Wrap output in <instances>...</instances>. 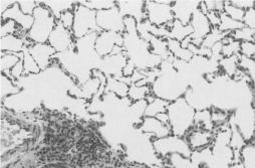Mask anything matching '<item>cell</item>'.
Segmentation results:
<instances>
[{
	"label": "cell",
	"instance_id": "1",
	"mask_svg": "<svg viewBox=\"0 0 255 168\" xmlns=\"http://www.w3.org/2000/svg\"><path fill=\"white\" fill-rule=\"evenodd\" d=\"M152 94L168 102L176 101L185 96L188 91L178 71L169 60L163 61L160 66V75L151 85Z\"/></svg>",
	"mask_w": 255,
	"mask_h": 168
},
{
	"label": "cell",
	"instance_id": "2",
	"mask_svg": "<svg viewBox=\"0 0 255 168\" xmlns=\"http://www.w3.org/2000/svg\"><path fill=\"white\" fill-rule=\"evenodd\" d=\"M167 114L173 135L185 137L195 126L196 109L184 97L170 102L167 107Z\"/></svg>",
	"mask_w": 255,
	"mask_h": 168
},
{
	"label": "cell",
	"instance_id": "3",
	"mask_svg": "<svg viewBox=\"0 0 255 168\" xmlns=\"http://www.w3.org/2000/svg\"><path fill=\"white\" fill-rule=\"evenodd\" d=\"M34 22L27 32V37L33 43H46L57 24V19L50 10L38 1V6L33 13Z\"/></svg>",
	"mask_w": 255,
	"mask_h": 168
},
{
	"label": "cell",
	"instance_id": "4",
	"mask_svg": "<svg viewBox=\"0 0 255 168\" xmlns=\"http://www.w3.org/2000/svg\"><path fill=\"white\" fill-rule=\"evenodd\" d=\"M174 1L170 0H160V1H146L145 11L146 19L153 25L159 27H167L171 29L175 20L173 5Z\"/></svg>",
	"mask_w": 255,
	"mask_h": 168
},
{
	"label": "cell",
	"instance_id": "5",
	"mask_svg": "<svg viewBox=\"0 0 255 168\" xmlns=\"http://www.w3.org/2000/svg\"><path fill=\"white\" fill-rule=\"evenodd\" d=\"M152 145L156 155L160 159H167L172 154H180L191 158L193 152L184 137H179L173 134L164 138L152 140Z\"/></svg>",
	"mask_w": 255,
	"mask_h": 168
},
{
	"label": "cell",
	"instance_id": "6",
	"mask_svg": "<svg viewBox=\"0 0 255 168\" xmlns=\"http://www.w3.org/2000/svg\"><path fill=\"white\" fill-rule=\"evenodd\" d=\"M74 13L75 21L72 32L76 40L94 32H102L97 25V11H94L79 3L75 8Z\"/></svg>",
	"mask_w": 255,
	"mask_h": 168
},
{
	"label": "cell",
	"instance_id": "7",
	"mask_svg": "<svg viewBox=\"0 0 255 168\" xmlns=\"http://www.w3.org/2000/svg\"><path fill=\"white\" fill-rule=\"evenodd\" d=\"M125 17L116 6L108 10H102L97 12V25L102 31H112L124 34Z\"/></svg>",
	"mask_w": 255,
	"mask_h": 168
},
{
	"label": "cell",
	"instance_id": "8",
	"mask_svg": "<svg viewBox=\"0 0 255 168\" xmlns=\"http://www.w3.org/2000/svg\"><path fill=\"white\" fill-rule=\"evenodd\" d=\"M47 43L55 49L56 53L76 49V39L72 30L66 28L58 20L56 26L48 38Z\"/></svg>",
	"mask_w": 255,
	"mask_h": 168
},
{
	"label": "cell",
	"instance_id": "9",
	"mask_svg": "<svg viewBox=\"0 0 255 168\" xmlns=\"http://www.w3.org/2000/svg\"><path fill=\"white\" fill-rule=\"evenodd\" d=\"M190 25L193 29V33L190 35L191 42L196 46H201L204 38L212 31L213 27L200 7L194 12L192 19L190 21Z\"/></svg>",
	"mask_w": 255,
	"mask_h": 168
},
{
	"label": "cell",
	"instance_id": "10",
	"mask_svg": "<svg viewBox=\"0 0 255 168\" xmlns=\"http://www.w3.org/2000/svg\"><path fill=\"white\" fill-rule=\"evenodd\" d=\"M124 46V34L102 31L98 34L95 42V51L101 59L112 54L115 46Z\"/></svg>",
	"mask_w": 255,
	"mask_h": 168
},
{
	"label": "cell",
	"instance_id": "11",
	"mask_svg": "<svg viewBox=\"0 0 255 168\" xmlns=\"http://www.w3.org/2000/svg\"><path fill=\"white\" fill-rule=\"evenodd\" d=\"M32 58L40 68L41 72H44L52 67L54 62V55L56 54L55 49L46 43H34L27 47Z\"/></svg>",
	"mask_w": 255,
	"mask_h": 168
},
{
	"label": "cell",
	"instance_id": "12",
	"mask_svg": "<svg viewBox=\"0 0 255 168\" xmlns=\"http://www.w3.org/2000/svg\"><path fill=\"white\" fill-rule=\"evenodd\" d=\"M128 60L129 59L125 52L120 54H110L101 60L97 70L102 71L107 77H120L123 76V70Z\"/></svg>",
	"mask_w": 255,
	"mask_h": 168
},
{
	"label": "cell",
	"instance_id": "13",
	"mask_svg": "<svg viewBox=\"0 0 255 168\" xmlns=\"http://www.w3.org/2000/svg\"><path fill=\"white\" fill-rule=\"evenodd\" d=\"M192 149V151H199L211 147L215 138L214 131H208L199 128H193L184 137Z\"/></svg>",
	"mask_w": 255,
	"mask_h": 168
},
{
	"label": "cell",
	"instance_id": "14",
	"mask_svg": "<svg viewBox=\"0 0 255 168\" xmlns=\"http://www.w3.org/2000/svg\"><path fill=\"white\" fill-rule=\"evenodd\" d=\"M139 128L143 133L149 135L152 140L164 138L172 134L171 127L163 124L156 117H144Z\"/></svg>",
	"mask_w": 255,
	"mask_h": 168
},
{
	"label": "cell",
	"instance_id": "15",
	"mask_svg": "<svg viewBox=\"0 0 255 168\" xmlns=\"http://www.w3.org/2000/svg\"><path fill=\"white\" fill-rule=\"evenodd\" d=\"M201 1H174L172 8L175 19L184 25L190 24L194 12L200 7Z\"/></svg>",
	"mask_w": 255,
	"mask_h": 168
},
{
	"label": "cell",
	"instance_id": "16",
	"mask_svg": "<svg viewBox=\"0 0 255 168\" xmlns=\"http://www.w3.org/2000/svg\"><path fill=\"white\" fill-rule=\"evenodd\" d=\"M145 4L146 1H139V0H136V1H130V0H128V1H123V0L117 1V7L124 17H133L138 22L146 20Z\"/></svg>",
	"mask_w": 255,
	"mask_h": 168
},
{
	"label": "cell",
	"instance_id": "17",
	"mask_svg": "<svg viewBox=\"0 0 255 168\" xmlns=\"http://www.w3.org/2000/svg\"><path fill=\"white\" fill-rule=\"evenodd\" d=\"M7 19L14 20L26 32H28L30 30V28L32 27V24L34 22L33 15H26V14H24L20 10V8H19V6L17 4V1H16V3L12 7H10L7 11H5L1 15V21L7 20Z\"/></svg>",
	"mask_w": 255,
	"mask_h": 168
},
{
	"label": "cell",
	"instance_id": "18",
	"mask_svg": "<svg viewBox=\"0 0 255 168\" xmlns=\"http://www.w3.org/2000/svg\"><path fill=\"white\" fill-rule=\"evenodd\" d=\"M42 5L47 7L53 16L58 20L61 13L68 10H75L79 1H58V0H51V1H40Z\"/></svg>",
	"mask_w": 255,
	"mask_h": 168
},
{
	"label": "cell",
	"instance_id": "19",
	"mask_svg": "<svg viewBox=\"0 0 255 168\" xmlns=\"http://www.w3.org/2000/svg\"><path fill=\"white\" fill-rule=\"evenodd\" d=\"M167 44H168L169 52L174 59H177V60H180V61H183L186 63L191 62V60L193 59L194 54L192 53V51L188 48L182 47L180 41H177L172 38H168Z\"/></svg>",
	"mask_w": 255,
	"mask_h": 168
},
{
	"label": "cell",
	"instance_id": "20",
	"mask_svg": "<svg viewBox=\"0 0 255 168\" xmlns=\"http://www.w3.org/2000/svg\"><path fill=\"white\" fill-rule=\"evenodd\" d=\"M23 58V52L11 53V52H1V75H4L11 79V70L18 64V62Z\"/></svg>",
	"mask_w": 255,
	"mask_h": 168
},
{
	"label": "cell",
	"instance_id": "21",
	"mask_svg": "<svg viewBox=\"0 0 255 168\" xmlns=\"http://www.w3.org/2000/svg\"><path fill=\"white\" fill-rule=\"evenodd\" d=\"M25 47L24 39L12 34L1 37V52L20 53Z\"/></svg>",
	"mask_w": 255,
	"mask_h": 168
},
{
	"label": "cell",
	"instance_id": "22",
	"mask_svg": "<svg viewBox=\"0 0 255 168\" xmlns=\"http://www.w3.org/2000/svg\"><path fill=\"white\" fill-rule=\"evenodd\" d=\"M239 60H240V54L233 55V57H230V58H222L218 63L219 68L229 78H235V76L238 74L240 70Z\"/></svg>",
	"mask_w": 255,
	"mask_h": 168
},
{
	"label": "cell",
	"instance_id": "23",
	"mask_svg": "<svg viewBox=\"0 0 255 168\" xmlns=\"http://www.w3.org/2000/svg\"><path fill=\"white\" fill-rule=\"evenodd\" d=\"M194 128L204 129V130H208V131H213L214 130L215 126L212 122L211 110L202 109V110L196 111Z\"/></svg>",
	"mask_w": 255,
	"mask_h": 168
},
{
	"label": "cell",
	"instance_id": "24",
	"mask_svg": "<svg viewBox=\"0 0 255 168\" xmlns=\"http://www.w3.org/2000/svg\"><path fill=\"white\" fill-rule=\"evenodd\" d=\"M129 88L130 86H128L127 84H124L120 81H118L114 77H108V82H107V87H106V92L105 94L111 93L116 95L117 97L123 99L128 97V93H129Z\"/></svg>",
	"mask_w": 255,
	"mask_h": 168
},
{
	"label": "cell",
	"instance_id": "25",
	"mask_svg": "<svg viewBox=\"0 0 255 168\" xmlns=\"http://www.w3.org/2000/svg\"><path fill=\"white\" fill-rule=\"evenodd\" d=\"M193 33V29L191 27L190 24L184 25L178 20H174L173 25L170 29V37L172 39H175L177 41L182 42L185 38L189 37L191 34Z\"/></svg>",
	"mask_w": 255,
	"mask_h": 168
},
{
	"label": "cell",
	"instance_id": "26",
	"mask_svg": "<svg viewBox=\"0 0 255 168\" xmlns=\"http://www.w3.org/2000/svg\"><path fill=\"white\" fill-rule=\"evenodd\" d=\"M169 104L170 102L156 97L153 101L148 103L144 117H156L160 113H165V112H167V107Z\"/></svg>",
	"mask_w": 255,
	"mask_h": 168
},
{
	"label": "cell",
	"instance_id": "27",
	"mask_svg": "<svg viewBox=\"0 0 255 168\" xmlns=\"http://www.w3.org/2000/svg\"><path fill=\"white\" fill-rule=\"evenodd\" d=\"M241 163L245 168H255V143L247 142L240 150Z\"/></svg>",
	"mask_w": 255,
	"mask_h": 168
},
{
	"label": "cell",
	"instance_id": "28",
	"mask_svg": "<svg viewBox=\"0 0 255 168\" xmlns=\"http://www.w3.org/2000/svg\"><path fill=\"white\" fill-rule=\"evenodd\" d=\"M171 168H202L189 157L180 154H172L167 158Z\"/></svg>",
	"mask_w": 255,
	"mask_h": 168
},
{
	"label": "cell",
	"instance_id": "29",
	"mask_svg": "<svg viewBox=\"0 0 255 168\" xmlns=\"http://www.w3.org/2000/svg\"><path fill=\"white\" fill-rule=\"evenodd\" d=\"M152 94L151 86H137L135 84L131 85L129 88V97L133 102H139L146 100Z\"/></svg>",
	"mask_w": 255,
	"mask_h": 168
},
{
	"label": "cell",
	"instance_id": "30",
	"mask_svg": "<svg viewBox=\"0 0 255 168\" xmlns=\"http://www.w3.org/2000/svg\"><path fill=\"white\" fill-rule=\"evenodd\" d=\"M79 3L97 12L117 6V1H113V0H87V1H79Z\"/></svg>",
	"mask_w": 255,
	"mask_h": 168
},
{
	"label": "cell",
	"instance_id": "31",
	"mask_svg": "<svg viewBox=\"0 0 255 168\" xmlns=\"http://www.w3.org/2000/svg\"><path fill=\"white\" fill-rule=\"evenodd\" d=\"M222 41H223V47H222L223 58H230V57H233V55L240 54V41L235 40L230 35L226 36Z\"/></svg>",
	"mask_w": 255,
	"mask_h": 168
},
{
	"label": "cell",
	"instance_id": "32",
	"mask_svg": "<svg viewBox=\"0 0 255 168\" xmlns=\"http://www.w3.org/2000/svg\"><path fill=\"white\" fill-rule=\"evenodd\" d=\"M220 17H221V22H220V25L218 26V29L220 31H222V32L228 33L229 35L232 32H234V31H236V30H238V29H240V28L245 26L243 22H239V21L231 19L224 12H222L220 14Z\"/></svg>",
	"mask_w": 255,
	"mask_h": 168
},
{
	"label": "cell",
	"instance_id": "33",
	"mask_svg": "<svg viewBox=\"0 0 255 168\" xmlns=\"http://www.w3.org/2000/svg\"><path fill=\"white\" fill-rule=\"evenodd\" d=\"M23 67H24V76H32L38 75L41 70L32 58L28 48L25 46L23 49Z\"/></svg>",
	"mask_w": 255,
	"mask_h": 168
},
{
	"label": "cell",
	"instance_id": "34",
	"mask_svg": "<svg viewBox=\"0 0 255 168\" xmlns=\"http://www.w3.org/2000/svg\"><path fill=\"white\" fill-rule=\"evenodd\" d=\"M211 116H212V122L215 128H222L223 126L228 125L231 114L226 110L215 107V108H212L211 110Z\"/></svg>",
	"mask_w": 255,
	"mask_h": 168
},
{
	"label": "cell",
	"instance_id": "35",
	"mask_svg": "<svg viewBox=\"0 0 255 168\" xmlns=\"http://www.w3.org/2000/svg\"><path fill=\"white\" fill-rule=\"evenodd\" d=\"M21 92V89L8 77L1 75V100L4 101L5 98H8L12 95L18 94Z\"/></svg>",
	"mask_w": 255,
	"mask_h": 168
},
{
	"label": "cell",
	"instance_id": "36",
	"mask_svg": "<svg viewBox=\"0 0 255 168\" xmlns=\"http://www.w3.org/2000/svg\"><path fill=\"white\" fill-rule=\"evenodd\" d=\"M239 68L255 87V59H248L240 55Z\"/></svg>",
	"mask_w": 255,
	"mask_h": 168
},
{
	"label": "cell",
	"instance_id": "37",
	"mask_svg": "<svg viewBox=\"0 0 255 168\" xmlns=\"http://www.w3.org/2000/svg\"><path fill=\"white\" fill-rule=\"evenodd\" d=\"M229 127L231 129V138H230V147L233 149V151L237 150L240 151L245 144L247 143V141L245 140V138L242 136V134L239 132V130L236 128L235 125L229 123Z\"/></svg>",
	"mask_w": 255,
	"mask_h": 168
},
{
	"label": "cell",
	"instance_id": "38",
	"mask_svg": "<svg viewBox=\"0 0 255 168\" xmlns=\"http://www.w3.org/2000/svg\"><path fill=\"white\" fill-rule=\"evenodd\" d=\"M229 34L228 33H225V32H222L220 31L218 28H213L212 31L204 38L203 42H202V47H205V48H209L211 49L212 46L214 44H216L217 42L219 41H222L226 36H228Z\"/></svg>",
	"mask_w": 255,
	"mask_h": 168
},
{
	"label": "cell",
	"instance_id": "39",
	"mask_svg": "<svg viewBox=\"0 0 255 168\" xmlns=\"http://www.w3.org/2000/svg\"><path fill=\"white\" fill-rule=\"evenodd\" d=\"M232 38L235 40H238L240 42L242 41H255V29H251L247 26H244L230 34Z\"/></svg>",
	"mask_w": 255,
	"mask_h": 168
},
{
	"label": "cell",
	"instance_id": "40",
	"mask_svg": "<svg viewBox=\"0 0 255 168\" xmlns=\"http://www.w3.org/2000/svg\"><path fill=\"white\" fill-rule=\"evenodd\" d=\"M223 12L233 20H236L239 22H243V20H244L245 10L232 5L230 3V1H225V6H224Z\"/></svg>",
	"mask_w": 255,
	"mask_h": 168
},
{
	"label": "cell",
	"instance_id": "41",
	"mask_svg": "<svg viewBox=\"0 0 255 168\" xmlns=\"http://www.w3.org/2000/svg\"><path fill=\"white\" fill-rule=\"evenodd\" d=\"M21 29V27L14 21L11 19H7V20H3L1 21V37H4L6 35H12V34H16L17 31Z\"/></svg>",
	"mask_w": 255,
	"mask_h": 168
},
{
	"label": "cell",
	"instance_id": "42",
	"mask_svg": "<svg viewBox=\"0 0 255 168\" xmlns=\"http://www.w3.org/2000/svg\"><path fill=\"white\" fill-rule=\"evenodd\" d=\"M240 55L248 59H255V41L240 42Z\"/></svg>",
	"mask_w": 255,
	"mask_h": 168
},
{
	"label": "cell",
	"instance_id": "43",
	"mask_svg": "<svg viewBox=\"0 0 255 168\" xmlns=\"http://www.w3.org/2000/svg\"><path fill=\"white\" fill-rule=\"evenodd\" d=\"M17 4L20 10L26 15H33L34 10L38 6V1H32V0H19Z\"/></svg>",
	"mask_w": 255,
	"mask_h": 168
},
{
	"label": "cell",
	"instance_id": "44",
	"mask_svg": "<svg viewBox=\"0 0 255 168\" xmlns=\"http://www.w3.org/2000/svg\"><path fill=\"white\" fill-rule=\"evenodd\" d=\"M58 21L65 26L66 28L72 30L74 26V21H75V13L74 10H68L66 12L61 13Z\"/></svg>",
	"mask_w": 255,
	"mask_h": 168
},
{
	"label": "cell",
	"instance_id": "45",
	"mask_svg": "<svg viewBox=\"0 0 255 168\" xmlns=\"http://www.w3.org/2000/svg\"><path fill=\"white\" fill-rule=\"evenodd\" d=\"M125 22V33L127 34H138V21L130 16H126L124 19Z\"/></svg>",
	"mask_w": 255,
	"mask_h": 168
},
{
	"label": "cell",
	"instance_id": "46",
	"mask_svg": "<svg viewBox=\"0 0 255 168\" xmlns=\"http://www.w3.org/2000/svg\"><path fill=\"white\" fill-rule=\"evenodd\" d=\"M206 10L207 11H215L218 13H222L224 11V6H225V1H212V0H209V1H203Z\"/></svg>",
	"mask_w": 255,
	"mask_h": 168
},
{
	"label": "cell",
	"instance_id": "47",
	"mask_svg": "<svg viewBox=\"0 0 255 168\" xmlns=\"http://www.w3.org/2000/svg\"><path fill=\"white\" fill-rule=\"evenodd\" d=\"M230 3L245 11L251 8H255V1H253V0H232Z\"/></svg>",
	"mask_w": 255,
	"mask_h": 168
},
{
	"label": "cell",
	"instance_id": "48",
	"mask_svg": "<svg viewBox=\"0 0 255 168\" xmlns=\"http://www.w3.org/2000/svg\"><path fill=\"white\" fill-rule=\"evenodd\" d=\"M243 23L245 26L251 29H255V8H251L245 11Z\"/></svg>",
	"mask_w": 255,
	"mask_h": 168
},
{
	"label": "cell",
	"instance_id": "49",
	"mask_svg": "<svg viewBox=\"0 0 255 168\" xmlns=\"http://www.w3.org/2000/svg\"><path fill=\"white\" fill-rule=\"evenodd\" d=\"M205 14H206L210 24L212 25V27L218 28V26L220 25V22H221V17H220L221 13H218L215 11H207Z\"/></svg>",
	"mask_w": 255,
	"mask_h": 168
},
{
	"label": "cell",
	"instance_id": "50",
	"mask_svg": "<svg viewBox=\"0 0 255 168\" xmlns=\"http://www.w3.org/2000/svg\"><path fill=\"white\" fill-rule=\"evenodd\" d=\"M136 70H137V68H136L135 64H134L132 61L128 60L126 66H125V68H124V70H123V76L131 78V77L133 76V74L135 73Z\"/></svg>",
	"mask_w": 255,
	"mask_h": 168
},
{
	"label": "cell",
	"instance_id": "51",
	"mask_svg": "<svg viewBox=\"0 0 255 168\" xmlns=\"http://www.w3.org/2000/svg\"><path fill=\"white\" fill-rule=\"evenodd\" d=\"M15 3V0H1V1H0V11H1V15L10 7H12Z\"/></svg>",
	"mask_w": 255,
	"mask_h": 168
},
{
	"label": "cell",
	"instance_id": "52",
	"mask_svg": "<svg viewBox=\"0 0 255 168\" xmlns=\"http://www.w3.org/2000/svg\"><path fill=\"white\" fill-rule=\"evenodd\" d=\"M156 118H157L159 121H161L163 124L169 125V116H168V114H167V112H165V113H160V114H158V115L156 116ZM169 126H170V125H169Z\"/></svg>",
	"mask_w": 255,
	"mask_h": 168
},
{
	"label": "cell",
	"instance_id": "53",
	"mask_svg": "<svg viewBox=\"0 0 255 168\" xmlns=\"http://www.w3.org/2000/svg\"><path fill=\"white\" fill-rule=\"evenodd\" d=\"M230 168H245V167L242 165L241 162H239V163H232Z\"/></svg>",
	"mask_w": 255,
	"mask_h": 168
},
{
	"label": "cell",
	"instance_id": "54",
	"mask_svg": "<svg viewBox=\"0 0 255 168\" xmlns=\"http://www.w3.org/2000/svg\"><path fill=\"white\" fill-rule=\"evenodd\" d=\"M253 143H255V132H254V135H253V138H252V140H251Z\"/></svg>",
	"mask_w": 255,
	"mask_h": 168
}]
</instances>
